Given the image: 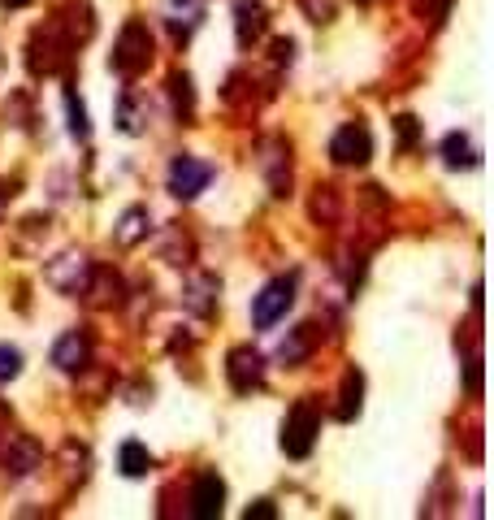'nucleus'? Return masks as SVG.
Returning a JSON list of instances; mask_svg holds the SVG:
<instances>
[{
	"mask_svg": "<svg viewBox=\"0 0 494 520\" xmlns=\"http://www.w3.org/2000/svg\"><path fill=\"white\" fill-rule=\"evenodd\" d=\"M165 182H169V191H174L178 200H195V195L213 182V165L200 161V156H174Z\"/></svg>",
	"mask_w": 494,
	"mask_h": 520,
	"instance_id": "20e7f679",
	"label": "nucleus"
},
{
	"mask_svg": "<svg viewBox=\"0 0 494 520\" xmlns=\"http://www.w3.org/2000/svg\"><path fill=\"white\" fill-rule=\"evenodd\" d=\"M295 304V278H273L265 291L252 299V325L256 330H273Z\"/></svg>",
	"mask_w": 494,
	"mask_h": 520,
	"instance_id": "7ed1b4c3",
	"label": "nucleus"
},
{
	"mask_svg": "<svg viewBox=\"0 0 494 520\" xmlns=\"http://www.w3.org/2000/svg\"><path fill=\"white\" fill-rule=\"evenodd\" d=\"M412 5H416V13H421V18L442 22V18H447V9H451V0H412Z\"/></svg>",
	"mask_w": 494,
	"mask_h": 520,
	"instance_id": "b1692460",
	"label": "nucleus"
},
{
	"mask_svg": "<svg viewBox=\"0 0 494 520\" xmlns=\"http://www.w3.org/2000/svg\"><path fill=\"white\" fill-rule=\"evenodd\" d=\"M317 434H321V412L312 399H299L291 416H286L282 425V451L291 455V460H308L312 447H317Z\"/></svg>",
	"mask_w": 494,
	"mask_h": 520,
	"instance_id": "f03ea898",
	"label": "nucleus"
},
{
	"mask_svg": "<svg viewBox=\"0 0 494 520\" xmlns=\"http://www.w3.org/2000/svg\"><path fill=\"white\" fill-rule=\"evenodd\" d=\"M52 364H57L61 373H78L91 364V338L83 330H65L57 343H52Z\"/></svg>",
	"mask_w": 494,
	"mask_h": 520,
	"instance_id": "9d476101",
	"label": "nucleus"
},
{
	"mask_svg": "<svg viewBox=\"0 0 494 520\" xmlns=\"http://www.w3.org/2000/svg\"><path fill=\"white\" fill-rule=\"evenodd\" d=\"M65 104H70V130H74V139H87V109H83V100L74 96V91H65Z\"/></svg>",
	"mask_w": 494,
	"mask_h": 520,
	"instance_id": "4be33fe9",
	"label": "nucleus"
},
{
	"mask_svg": "<svg viewBox=\"0 0 494 520\" xmlns=\"http://www.w3.org/2000/svg\"><path fill=\"white\" fill-rule=\"evenodd\" d=\"M0 5H9V9H22V5H31V0H0Z\"/></svg>",
	"mask_w": 494,
	"mask_h": 520,
	"instance_id": "bb28decb",
	"label": "nucleus"
},
{
	"mask_svg": "<svg viewBox=\"0 0 494 520\" xmlns=\"http://www.w3.org/2000/svg\"><path fill=\"white\" fill-rule=\"evenodd\" d=\"M243 516L247 520H273V503H256V507H247Z\"/></svg>",
	"mask_w": 494,
	"mask_h": 520,
	"instance_id": "a878e982",
	"label": "nucleus"
},
{
	"mask_svg": "<svg viewBox=\"0 0 494 520\" xmlns=\"http://www.w3.org/2000/svg\"><path fill=\"white\" fill-rule=\"evenodd\" d=\"M70 44H74V39H61V26H44V31L35 35V44H31V70L35 74L39 70L52 74L65 57H70Z\"/></svg>",
	"mask_w": 494,
	"mask_h": 520,
	"instance_id": "1a4fd4ad",
	"label": "nucleus"
},
{
	"mask_svg": "<svg viewBox=\"0 0 494 520\" xmlns=\"http://www.w3.org/2000/svg\"><path fill=\"white\" fill-rule=\"evenodd\" d=\"M87 278H91V260L83 252H61L57 260H48V269H44V282L61 295H83Z\"/></svg>",
	"mask_w": 494,
	"mask_h": 520,
	"instance_id": "39448f33",
	"label": "nucleus"
},
{
	"mask_svg": "<svg viewBox=\"0 0 494 520\" xmlns=\"http://www.w3.org/2000/svg\"><path fill=\"white\" fill-rule=\"evenodd\" d=\"M330 156L338 165H364L373 156V135H369V126H360V122H347V126H338V135L330 139Z\"/></svg>",
	"mask_w": 494,
	"mask_h": 520,
	"instance_id": "423d86ee",
	"label": "nucleus"
},
{
	"mask_svg": "<svg viewBox=\"0 0 494 520\" xmlns=\"http://www.w3.org/2000/svg\"><path fill=\"white\" fill-rule=\"evenodd\" d=\"M0 208H5V200H0Z\"/></svg>",
	"mask_w": 494,
	"mask_h": 520,
	"instance_id": "c85d7f7f",
	"label": "nucleus"
},
{
	"mask_svg": "<svg viewBox=\"0 0 494 520\" xmlns=\"http://www.w3.org/2000/svg\"><path fill=\"white\" fill-rule=\"evenodd\" d=\"M265 31H269L265 5H260V0H239V5H234V39H239V48H252Z\"/></svg>",
	"mask_w": 494,
	"mask_h": 520,
	"instance_id": "9b49d317",
	"label": "nucleus"
},
{
	"mask_svg": "<svg viewBox=\"0 0 494 520\" xmlns=\"http://www.w3.org/2000/svg\"><path fill=\"white\" fill-rule=\"evenodd\" d=\"M308 347H312V325H299V330L291 334V343H282V347H278V360L299 364V360L308 356Z\"/></svg>",
	"mask_w": 494,
	"mask_h": 520,
	"instance_id": "412c9836",
	"label": "nucleus"
},
{
	"mask_svg": "<svg viewBox=\"0 0 494 520\" xmlns=\"http://www.w3.org/2000/svg\"><path fill=\"white\" fill-rule=\"evenodd\" d=\"M260 169L269 174V191H273V195H286V191H291V152H286V143L273 139L269 148H265V156H260Z\"/></svg>",
	"mask_w": 494,
	"mask_h": 520,
	"instance_id": "f8f14e48",
	"label": "nucleus"
},
{
	"mask_svg": "<svg viewBox=\"0 0 494 520\" xmlns=\"http://www.w3.org/2000/svg\"><path fill=\"white\" fill-rule=\"evenodd\" d=\"M169 100H174V113L182 117V122H191V113H195V91H191V78H187V74H174V78H169Z\"/></svg>",
	"mask_w": 494,
	"mask_h": 520,
	"instance_id": "6ab92c4d",
	"label": "nucleus"
},
{
	"mask_svg": "<svg viewBox=\"0 0 494 520\" xmlns=\"http://www.w3.org/2000/svg\"><path fill=\"white\" fill-rule=\"evenodd\" d=\"M148 65H152V31H148V22L130 18L122 26V35H117V44H113V70L135 78V74L148 70Z\"/></svg>",
	"mask_w": 494,
	"mask_h": 520,
	"instance_id": "f257e3e1",
	"label": "nucleus"
},
{
	"mask_svg": "<svg viewBox=\"0 0 494 520\" xmlns=\"http://www.w3.org/2000/svg\"><path fill=\"white\" fill-rule=\"evenodd\" d=\"M39 468V447L31 438H9V451H5V473L9 477H26Z\"/></svg>",
	"mask_w": 494,
	"mask_h": 520,
	"instance_id": "4468645a",
	"label": "nucleus"
},
{
	"mask_svg": "<svg viewBox=\"0 0 494 520\" xmlns=\"http://www.w3.org/2000/svg\"><path fill=\"white\" fill-rule=\"evenodd\" d=\"M0 74H5V52H0Z\"/></svg>",
	"mask_w": 494,
	"mask_h": 520,
	"instance_id": "cd10ccee",
	"label": "nucleus"
},
{
	"mask_svg": "<svg viewBox=\"0 0 494 520\" xmlns=\"http://www.w3.org/2000/svg\"><path fill=\"white\" fill-rule=\"evenodd\" d=\"M399 139H403V148H412V139H416V117H399Z\"/></svg>",
	"mask_w": 494,
	"mask_h": 520,
	"instance_id": "393cba45",
	"label": "nucleus"
},
{
	"mask_svg": "<svg viewBox=\"0 0 494 520\" xmlns=\"http://www.w3.org/2000/svg\"><path fill=\"white\" fill-rule=\"evenodd\" d=\"M148 226H152L148 208H126L122 221H117V230H113V243L117 247H135L139 239H148Z\"/></svg>",
	"mask_w": 494,
	"mask_h": 520,
	"instance_id": "2eb2a0df",
	"label": "nucleus"
},
{
	"mask_svg": "<svg viewBox=\"0 0 494 520\" xmlns=\"http://www.w3.org/2000/svg\"><path fill=\"white\" fill-rule=\"evenodd\" d=\"M182 304H187L195 317H213V308H217V278L213 273H195V278L187 282V291H182Z\"/></svg>",
	"mask_w": 494,
	"mask_h": 520,
	"instance_id": "ddd939ff",
	"label": "nucleus"
},
{
	"mask_svg": "<svg viewBox=\"0 0 494 520\" xmlns=\"http://www.w3.org/2000/svg\"><path fill=\"white\" fill-rule=\"evenodd\" d=\"M360 395H364V377L351 369L343 377V403H338V421H351V416H360Z\"/></svg>",
	"mask_w": 494,
	"mask_h": 520,
	"instance_id": "aec40b11",
	"label": "nucleus"
},
{
	"mask_svg": "<svg viewBox=\"0 0 494 520\" xmlns=\"http://www.w3.org/2000/svg\"><path fill=\"white\" fill-rule=\"evenodd\" d=\"M226 377L239 395H247V390H256L260 382H265V356L252 347H234L230 360H226Z\"/></svg>",
	"mask_w": 494,
	"mask_h": 520,
	"instance_id": "0eeeda50",
	"label": "nucleus"
},
{
	"mask_svg": "<svg viewBox=\"0 0 494 520\" xmlns=\"http://www.w3.org/2000/svg\"><path fill=\"white\" fill-rule=\"evenodd\" d=\"M477 148L468 135H447L442 139V161H447V169H473L477 165Z\"/></svg>",
	"mask_w": 494,
	"mask_h": 520,
	"instance_id": "dca6fc26",
	"label": "nucleus"
},
{
	"mask_svg": "<svg viewBox=\"0 0 494 520\" xmlns=\"http://www.w3.org/2000/svg\"><path fill=\"white\" fill-rule=\"evenodd\" d=\"M117 464H122V473L126 477H143L152 468V455H148V447H143V442H122V451H117Z\"/></svg>",
	"mask_w": 494,
	"mask_h": 520,
	"instance_id": "f3484780",
	"label": "nucleus"
},
{
	"mask_svg": "<svg viewBox=\"0 0 494 520\" xmlns=\"http://www.w3.org/2000/svg\"><path fill=\"white\" fill-rule=\"evenodd\" d=\"M221 503H226V481H221L213 468H204L191 486V516L195 520H213L221 516Z\"/></svg>",
	"mask_w": 494,
	"mask_h": 520,
	"instance_id": "6e6552de",
	"label": "nucleus"
},
{
	"mask_svg": "<svg viewBox=\"0 0 494 520\" xmlns=\"http://www.w3.org/2000/svg\"><path fill=\"white\" fill-rule=\"evenodd\" d=\"M18 373H22V351L0 343V382H9V377H18Z\"/></svg>",
	"mask_w": 494,
	"mask_h": 520,
	"instance_id": "5701e85b",
	"label": "nucleus"
},
{
	"mask_svg": "<svg viewBox=\"0 0 494 520\" xmlns=\"http://www.w3.org/2000/svg\"><path fill=\"white\" fill-rule=\"evenodd\" d=\"M143 122H148V109H139L135 96H122V104H117V130L122 135H143Z\"/></svg>",
	"mask_w": 494,
	"mask_h": 520,
	"instance_id": "a211bd4d",
	"label": "nucleus"
}]
</instances>
